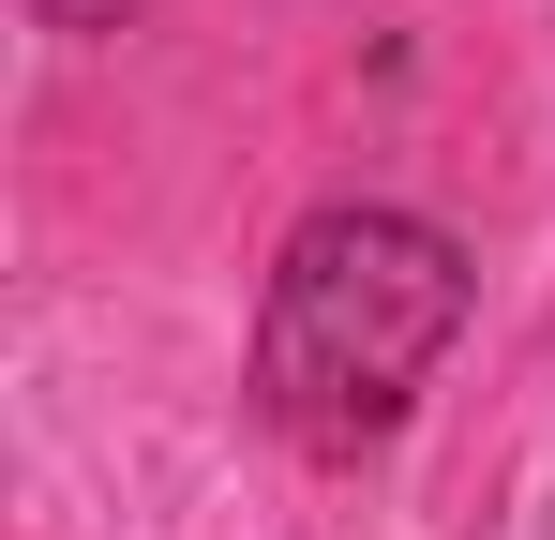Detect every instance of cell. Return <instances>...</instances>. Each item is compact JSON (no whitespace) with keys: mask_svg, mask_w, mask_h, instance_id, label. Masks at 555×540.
I'll return each instance as SVG.
<instances>
[{"mask_svg":"<svg viewBox=\"0 0 555 540\" xmlns=\"http://www.w3.org/2000/svg\"><path fill=\"white\" fill-rule=\"evenodd\" d=\"M30 15H46V30H76V46H91V30H135V15H151V0H30Z\"/></svg>","mask_w":555,"mask_h":540,"instance_id":"2","label":"cell"},{"mask_svg":"<svg viewBox=\"0 0 555 540\" xmlns=\"http://www.w3.org/2000/svg\"><path fill=\"white\" fill-rule=\"evenodd\" d=\"M465 300H480V270H465L451 226H421L390 195L300 210L271 285H256V421L315 465L375 450L436 390V360L465 346Z\"/></svg>","mask_w":555,"mask_h":540,"instance_id":"1","label":"cell"}]
</instances>
